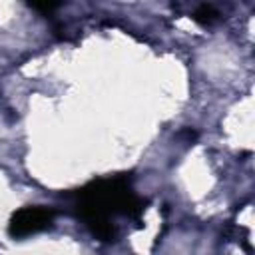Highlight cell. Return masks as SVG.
<instances>
[{
    "instance_id": "cell-1",
    "label": "cell",
    "mask_w": 255,
    "mask_h": 255,
    "mask_svg": "<svg viewBox=\"0 0 255 255\" xmlns=\"http://www.w3.org/2000/svg\"><path fill=\"white\" fill-rule=\"evenodd\" d=\"M72 199L76 215L100 241L116 239L114 217L124 215L139 219V215L143 213V201L135 195L126 175L90 181L88 185L76 189L72 193Z\"/></svg>"
},
{
    "instance_id": "cell-2",
    "label": "cell",
    "mask_w": 255,
    "mask_h": 255,
    "mask_svg": "<svg viewBox=\"0 0 255 255\" xmlns=\"http://www.w3.org/2000/svg\"><path fill=\"white\" fill-rule=\"evenodd\" d=\"M54 223V211L42 205H26L12 213L8 223V233L12 237H28L40 233Z\"/></svg>"
},
{
    "instance_id": "cell-3",
    "label": "cell",
    "mask_w": 255,
    "mask_h": 255,
    "mask_svg": "<svg viewBox=\"0 0 255 255\" xmlns=\"http://www.w3.org/2000/svg\"><path fill=\"white\" fill-rule=\"evenodd\" d=\"M191 18H193L197 24H201V26H211L213 22H217L219 12H217L211 4H199Z\"/></svg>"
},
{
    "instance_id": "cell-4",
    "label": "cell",
    "mask_w": 255,
    "mask_h": 255,
    "mask_svg": "<svg viewBox=\"0 0 255 255\" xmlns=\"http://www.w3.org/2000/svg\"><path fill=\"white\" fill-rule=\"evenodd\" d=\"M26 2H28V6H32L34 10H38L42 14H50L62 4V0H26Z\"/></svg>"
}]
</instances>
